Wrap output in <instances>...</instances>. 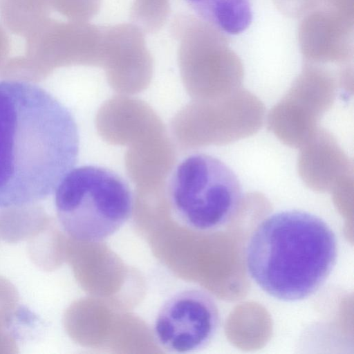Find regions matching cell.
<instances>
[{
  "label": "cell",
  "mask_w": 354,
  "mask_h": 354,
  "mask_svg": "<svg viewBox=\"0 0 354 354\" xmlns=\"http://www.w3.org/2000/svg\"><path fill=\"white\" fill-rule=\"evenodd\" d=\"M18 352L15 337L8 330H0V354H15Z\"/></svg>",
  "instance_id": "obj_15"
},
{
  "label": "cell",
  "mask_w": 354,
  "mask_h": 354,
  "mask_svg": "<svg viewBox=\"0 0 354 354\" xmlns=\"http://www.w3.org/2000/svg\"><path fill=\"white\" fill-rule=\"evenodd\" d=\"M59 221L73 239L95 243L115 233L130 218L133 196L113 171L96 165L72 169L55 189Z\"/></svg>",
  "instance_id": "obj_3"
},
{
  "label": "cell",
  "mask_w": 354,
  "mask_h": 354,
  "mask_svg": "<svg viewBox=\"0 0 354 354\" xmlns=\"http://www.w3.org/2000/svg\"><path fill=\"white\" fill-rule=\"evenodd\" d=\"M220 323L219 310L212 296L201 289H189L167 299L153 326L156 342L165 350L189 353L206 347Z\"/></svg>",
  "instance_id": "obj_5"
},
{
  "label": "cell",
  "mask_w": 354,
  "mask_h": 354,
  "mask_svg": "<svg viewBox=\"0 0 354 354\" xmlns=\"http://www.w3.org/2000/svg\"><path fill=\"white\" fill-rule=\"evenodd\" d=\"M28 241L29 255L37 266L45 270H52L61 264L64 240L53 224Z\"/></svg>",
  "instance_id": "obj_10"
},
{
  "label": "cell",
  "mask_w": 354,
  "mask_h": 354,
  "mask_svg": "<svg viewBox=\"0 0 354 354\" xmlns=\"http://www.w3.org/2000/svg\"><path fill=\"white\" fill-rule=\"evenodd\" d=\"M49 0H0V17L9 30L26 37L49 19Z\"/></svg>",
  "instance_id": "obj_9"
},
{
  "label": "cell",
  "mask_w": 354,
  "mask_h": 354,
  "mask_svg": "<svg viewBox=\"0 0 354 354\" xmlns=\"http://www.w3.org/2000/svg\"><path fill=\"white\" fill-rule=\"evenodd\" d=\"M321 6L354 17V0H322Z\"/></svg>",
  "instance_id": "obj_16"
},
{
  "label": "cell",
  "mask_w": 354,
  "mask_h": 354,
  "mask_svg": "<svg viewBox=\"0 0 354 354\" xmlns=\"http://www.w3.org/2000/svg\"><path fill=\"white\" fill-rule=\"evenodd\" d=\"M49 4L68 21L88 22L99 12L102 0H49Z\"/></svg>",
  "instance_id": "obj_12"
},
{
  "label": "cell",
  "mask_w": 354,
  "mask_h": 354,
  "mask_svg": "<svg viewBox=\"0 0 354 354\" xmlns=\"http://www.w3.org/2000/svg\"><path fill=\"white\" fill-rule=\"evenodd\" d=\"M337 240L330 225L305 211L276 212L252 232L245 266L252 281L270 297L303 300L325 283L337 261Z\"/></svg>",
  "instance_id": "obj_2"
},
{
  "label": "cell",
  "mask_w": 354,
  "mask_h": 354,
  "mask_svg": "<svg viewBox=\"0 0 354 354\" xmlns=\"http://www.w3.org/2000/svg\"><path fill=\"white\" fill-rule=\"evenodd\" d=\"M278 9L285 15L301 18L321 6L322 0H274Z\"/></svg>",
  "instance_id": "obj_14"
},
{
  "label": "cell",
  "mask_w": 354,
  "mask_h": 354,
  "mask_svg": "<svg viewBox=\"0 0 354 354\" xmlns=\"http://www.w3.org/2000/svg\"><path fill=\"white\" fill-rule=\"evenodd\" d=\"M51 224L41 209L31 205L0 212V237L8 243L30 241Z\"/></svg>",
  "instance_id": "obj_8"
},
{
  "label": "cell",
  "mask_w": 354,
  "mask_h": 354,
  "mask_svg": "<svg viewBox=\"0 0 354 354\" xmlns=\"http://www.w3.org/2000/svg\"><path fill=\"white\" fill-rule=\"evenodd\" d=\"M10 49V41L5 30L0 26V60L2 59Z\"/></svg>",
  "instance_id": "obj_17"
},
{
  "label": "cell",
  "mask_w": 354,
  "mask_h": 354,
  "mask_svg": "<svg viewBox=\"0 0 354 354\" xmlns=\"http://www.w3.org/2000/svg\"><path fill=\"white\" fill-rule=\"evenodd\" d=\"M169 8V0H134L131 17L144 32H156L166 22Z\"/></svg>",
  "instance_id": "obj_11"
},
{
  "label": "cell",
  "mask_w": 354,
  "mask_h": 354,
  "mask_svg": "<svg viewBox=\"0 0 354 354\" xmlns=\"http://www.w3.org/2000/svg\"><path fill=\"white\" fill-rule=\"evenodd\" d=\"M301 18L298 41L307 59L342 62L352 58L354 17L321 6Z\"/></svg>",
  "instance_id": "obj_7"
},
{
  "label": "cell",
  "mask_w": 354,
  "mask_h": 354,
  "mask_svg": "<svg viewBox=\"0 0 354 354\" xmlns=\"http://www.w3.org/2000/svg\"><path fill=\"white\" fill-rule=\"evenodd\" d=\"M19 294L15 286L0 277V330H8L16 314Z\"/></svg>",
  "instance_id": "obj_13"
},
{
  "label": "cell",
  "mask_w": 354,
  "mask_h": 354,
  "mask_svg": "<svg viewBox=\"0 0 354 354\" xmlns=\"http://www.w3.org/2000/svg\"><path fill=\"white\" fill-rule=\"evenodd\" d=\"M25 38L28 61L64 64L100 59L102 28L88 22L49 18Z\"/></svg>",
  "instance_id": "obj_6"
},
{
  "label": "cell",
  "mask_w": 354,
  "mask_h": 354,
  "mask_svg": "<svg viewBox=\"0 0 354 354\" xmlns=\"http://www.w3.org/2000/svg\"><path fill=\"white\" fill-rule=\"evenodd\" d=\"M187 1L194 8L201 0H187Z\"/></svg>",
  "instance_id": "obj_18"
},
{
  "label": "cell",
  "mask_w": 354,
  "mask_h": 354,
  "mask_svg": "<svg viewBox=\"0 0 354 354\" xmlns=\"http://www.w3.org/2000/svg\"><path fill=\"white\" fill-rule=\"evenodd\" d=\"M71 111L41 86L0 81V207L32 205L55 191L76 164Z\"/></svg>",
  "instance_id": "obj_1"
},
{
  "label": "cell",
  "mask_w": 354,
  "mask_h": 354,
  "mask_svg": "<svg viewBox=\"0 0 354 354\" xmlns=\"http://www.w3.org/2000/svg\"><path fill=\"white\" fill-rule=\"evenodd\" d=\"M168 196L180 221L203 232L230 223L243 199L234 171L218 158L201 153L191 154L178 164L169 181Z\"/></svg>",
  "instance_id": "obj_4"
}]
</instances>
